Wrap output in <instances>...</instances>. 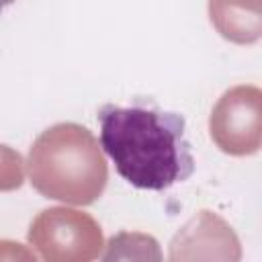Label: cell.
Returning a JSON list of instances; mask_svg holds the SVG:
<instances>
[{
  "mask_svg": "<svg viewBox=\"0 0 262 262\" xmlns=\"http://www.w3.org/2000/svg\"><path fill=\"white\" fill-rule=\"evenodd\" d=\"M98 123L102 149L131 186L166 190L192 176L194 158L180 115L135 100L129 106L104 104Z\"/></svg>",
  "mask_w": 262,
  "mask_h": 262,
  "instance_id": "6da1fadb",
  "label": "cell"
},
{
  "mask_svg": "<svg viewBox=\"0 0 262 262\" xmlns=\"http://www.w3.org/2000/svg\"><path fill=\"white\" fill-rule=\"evenodd\" d=\"M29 174L41 194L76 205L96 201L106 184V164L96 139L74 123L39 135L31 147Z\"/></svg>",
  "mask_w": 262,
  "mask_h": 262,
  "instance_id": "7a4b0ae2",
  "label": "cell"
},
{
  "mask_svg": "<svg viewBox=\"0 0 262 262\" xmlns=\"http://www.w3.org/2000/svg\"><path fill=\"white\" fill-rule=\"evenodd\" d=\"M29 237L45 258H92L100 248V227L88 215L68 209L43 211Z\"/></svg>",
  "mask_w": 262,
  "mask_h": 262,
  "instance_id": "3957f363",
  "label": "cell"
},
{
  "mask_svg": "<svg viewBox=\"0 0 262 262\" xmlns=\"http://www.w3.org/2000/svg\"><path fill=\"white\" fill-rule=\"evenodd\" d=\"M258 125V90L235 88L227 92L211 115V135L223 151H254L248 143L246 127Z\"/></svg>",
  "mask_w": 262,
  "mask_h": 262,
  "instance_id": "277c9868",
  "label": "cell"
},
{
  "mask_svg": "<svg viewBox=\"0 0 262 262\" xmlns=\"http://www.w3.org/2000/svg\"><path fill=\"white\" fill-rule=\"evenodd\" d=\"M209 10H211V20L215 23V27L221 31L223 37L237 43L254 41L258 37L248 29L246 0H211Z\"/></svg>",
  "mask_w": 262,
  "mask_h": 262,
  "instance_id": "5b68a950",
  "label": "cell"
},
{
  "mask_svg": "<svg viewBox=\"0 0 262 262\" xmlns=\"http://www.w3.org/2000/svg\"><path fill=\"white\" fill-rule=\"evenodd\" d=\"M20 182H23L20 156L8 149L6 145H0V188L10 190L14 186H20Z\"/></svg>",
  "mask_w": 262,
  "mask_h": 262,
  "instance_id": "8992f818",
  "label": "cell"
},
{
  "mask_svg": "<svg viewBox=\"0 0 262 262\" xmlns=\"http://www.w3.org/2000/svg\"><path fill=\"white\" fill-rule=\"evenodd\" d=\"M12 2H14V0H0V12H2V10L6 8V6H10Z\"/></svg>",
  "mask_w": 262,
  "mask_h": 262,
  "instance_id": "52a82bcc",
  "label": "cell"
}]
</instances>
